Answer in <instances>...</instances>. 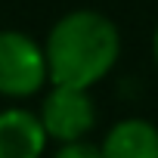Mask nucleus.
Returning <instances> with one entry per match:
<instances>
[{"label": "nucleus", "mask_w": 158, "mask_h": 158, "mask_svg": "<svg viewBox=\"0 0 158 158\" xmlns=\"http://www.w3.org/2000/svg\"><path fill=\"white\" fill-rule=\"evenodd\" d=\"M121 53L115 22L96 10H71L47 34L44 56L53 87L90 90L112 71Z\"/></svg>", "instance_id": "obj_1"}, {"label": "nucleus", "mask_w": 158, "mask_h": 158, "mask_svg": "<svg viewBox=\"0 0 158 158\" xmlns=\"http://www.w3.org/2000/svg\"><path fill=\"white\" fill-rule=\"evenodd\" d=\"M47 81L44 47L22 31H0V93L16 99L34 96Z\"/></svg>", "instance_id": "obj_2"}, {"label": "nucleus", "mask_w": 158, "mask_h": 158, "mask_svg": "<svg viewBox=\"0 0 158 158\" xmlns=\"http://www.w3.org/2000/svg\"><path fill=\"white\" fill-rule=\"evenodd\" d=\"M40 124L50 139L68 146V143H81L93 124H96V106L87 90H71V87H53L44 96L40 106Z\"/></svg>", "instance_id": "obj_3"}, {"label": "nucleus", "mask_w": 158, "mask_h": 158, "mask_svg": "<svg viewBox=\"0 0 158 158\" xmlns=\"http://www.w3.org/2000/svg\"><path fill=\"white\" fill-rule=\"evenodd\" d=\"M47 130L28 109L0 112V158H40L47 149Z\"/></svg>", "instance_id": "obj_4"}, {"label": "nucleus", "mask_w": 158, "mask_h": 158, "mask_svg": "<svg viewBox=\"0 0 158 158\" xmlns=\"http://www.w3.org/2000/svg\"><path fill=\"white\" fill-rule=\"evenodd\" d=\"M99 152L102 158H158V127L146 118H124L106 133Z\"/></svg>", "instance_id": "obj_5"}, {"label": "nucleus", "mask_w": 158, "mask_h": 158, "mask_svg": "<svg viewBox=\"0 0 158 158\" xmlns=\"http://www.w3.org/2000/svg\"><path fill=\"white\" fill-rule=\"evenodd\" d=\"M53 158H102L99 146H90V143H68V146H59V152Z\"/></svg>", "instance_id": "obj_6"}, {"label": "nucleus", "mask_w": 158, "mask_h": 158, "mask_svg": "<svg viewBox=\"0 0 158 158\" xmlns=\"http://www.w3.org/2000/svg\"><path fill=\"white\" fill-rule=\"evenodd\" d=\"M152 50H155V62H158V28H155V37H152Z\"/></svg>", "instance_id": "obj_7"}]
</instances>
